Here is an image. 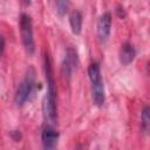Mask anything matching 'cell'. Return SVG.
Instances as JSON below:
<instances>
[{
	"label": "cell",
	"instance_id": "cell-1",
	"mask_svg": "<svg viewBox=\"0 0 150 150\" xmlns=\"http://www.w3.org/2000/svg\"><path fill=\"white\" fill-rule=\"evenodd\" d=\"M43 69L45 76L47 82V91L43 98V117L45 124L55 125L57 123V103H56V88H55V80L53 76V68L52 62L48 54L43 56Z\"/></svg>",
	"mask_w": 150,
	"mask_h": 150
},
{
	"label": "cell",
	"instance_id": "cell-2",
	"mask_svg": "<svg viewBox=\"0 0 150 150\" xmlns=\"http://www.w3.org/2000/svg\"><path fill=\"white\" fill-rule=\"evenodd\" d=\"M88 75L90 80V87H91V95L93 101L96 105H102L105 101V93H104V84L101 75V69L98 63L94 62L88 68Z\"/></svg>",
	"mask_w": 150,
	"mask_h": 150
},
{
	"label": "cell",
	"instance_id": "cell-3",
	"mask_svg": "<svg viewBox=\"0 0 150 150\" xmlns=\"http://www.w3.org/2000/svg\"><path fill=\"white\" fill-rule=\"evenodd\" d=\"M35 73L33 68H29L26 77L21 81L19 84L15 96H14V102L18 107H22L25 103H27L30 97L33 96V93L35 90Z\"/></svg>",
	"mask_w": 150,
	"mask_h": 150
},
{
	"label": "cell",
	"instance_id": "cell-4",
	"mask_svg": "<svg viewBox=\"0 0 150 150\" xmlns=\"http://www.w3.org/2000/svg\"><path fill=\"white\" fill-rule=\"evenodd\" d=\"M20 32L23 47L28 55H33L35 52L34 38H33V23L28 14L22 13L20 16Z\"/></svg>",
	"mask_w": 150,
	"mask_h": 150
},
{
	"label": "cell",
	"instance_id": "cell-5",
	"mask_svg": "<svg viewBox=\"0 0 150 150\" xmlns=\"http://www.w3.org/2000/svg\"><path fill=\"white\" fill-rule=\"evenodd\" d=\"M77 64H79L77 53L74 48L69 47L66 52V55H64V59H63V62H62V67H61V71H62L63 77L69 80L73 75V71L76 69Z\"/></svg>",
	"mask_w": 150,
	"mask_h": 150
},
{
	"label": "cell",
	"instance_id": "cell-6",
	"mask_svg": "<svg viewBox=\"0 0 150 150\" xmlns=\"http://www.w3.org/2000/svg\"><path fill=\"white\" fill-rule=\"evenodd\" d=\"M41 139H42L43 150H55L59 141V131L56 127L45 124L41 132Z\"/></svg>",
	"mask_w": 150,
	"mask_h": 150
},
{
	"label": "cell",
	"instance_id": "cell-7",
	"mask_svg": "<svg viewBox=\"0 0 150 150\" xmlns=\"http://www.w3.org/2000/svg\"><path fill=\"white\" fill-rule=\"evenodd\" d=\"M111 28V15L110 13H103L97 21V36L101 42H105L109 38Z\"/></svg>",
	"mask_w": 150,
	"mask_h": 150
},
{
	"label": "cell",
	"instance_id": "cell-8",
	"mask_svg": "<svg viewBox=\"0 0 150 150\" xmlns=\"http://www.w3.org/2000/svg\"><path fill=\"white\" fill-rule=\"evenodd\" d=\"M135 56H136V50H135L134 46L129 42L123 43L121 49H120V61H121V63L123 66H128L134 61Z\"/></svg>",
	"mask_w": 150,
	"mask_h": 150
},
{
	"label": "cell",
	"instance_id": "cell-9",
	"mask_svg": "<svg viewBox=\"0 0 150 150\" xmlns=\"http://www.w3.org/2000/svg\"><path fill=\"white\" fill-rule=\"evenodd\" d=\"M69 23H70L71 32L75 35H79L81 33V28H82V15L79 11H73L70 13Z\"/></svg>",
	"mask_w": 150,
	"mask_h": 150
},
{
	"label": "cell",
	"instance_id": "cell-10",
	"mask_svg": "<svg viewBox=\"0 0 150 150\" xmlns=\"http://www.w3.org/2000/svg\"><path fill=\"white\" fill-rule=\"evenodd\" d=\"M150 109L148 105L144 107L143 111H142V122H141V127L144 134L149 132V128H150Z\"/></svg>",
	"mask_w": 150,
	"mask_h": 150
},
{
	"label": "cell",
	"instance_id": "cell-11",
	"mask_svg": "<svg viewBox=\"0 0 150 150\" xmlns=\"http://www.w3.org/2000/svg\"><path fill=\"white\" fill-rule=\"evenodd\" d=\"M68 9V2L67 1H57L56 2V12L60 16H64Z\"/></svg>",
	"mask_w": 150,
	"mask_h": 150
},
{
	"label": "cell",
	"instance_id": "cell-12",
	"mask_svg": "<svg viewBox=\"0 0 150 150\" xmlns=\"http://www.w3.org/2000/svg\"><path fill=\"white\" fill-rule=\"evenodd\" d=\"M4 50H5V39L2 35H0V57L2 56Z\"/></svg>",
	"mask_w": 150,
	"mask_h": 150
},
{
	"label": "cell",
	"instance_id": "cell-13",
	"mask_svg": "<svg viewBox=\"0 0 150 150\" xmlns=\"http://www.w3.org/2000/svg\"><path fill=\"white\" fill-rule=\"evenodd\" d=\"M76 150H81V148H80V146H77V149H76Z\"/></svg>",
	"mask_w": 150,
	"mask_h": 150
}]
</instances>
